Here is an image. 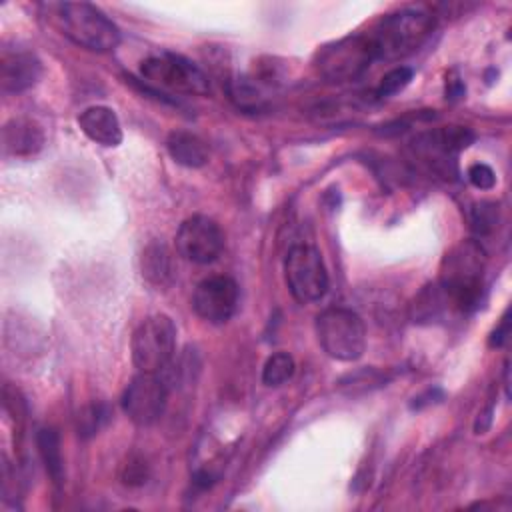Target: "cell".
I'll use <instances>...</instances> for the list:
<instances>
[{
	"instance_id": "obj_1",
	"label": "cell",
	"mask_w": 512,
	"mask_h": 512,
	"mask_svg": "<svg viewBox=\"0 0 512 512\" xmlns=\"http://www.w3.org/2000/svg\"><path fill=\"white\" fill-rule=\"evenodd\" d=\"M484 270L486 252L478 240H462L442 258L438 284L458 314H468L480 306Z\"/></svg>"
},
{
	"instance_id": "obj_2",
	"label": "cell",
	"mask_w": 512,
	"mask_h": 512,
	"mask_svg": "<svg viewBox=\"0 0 512 512\" xmlns=\"http://www.w3.org/2000/svg\"><path fill=\"white\" fill-rule=\"evenodd\" d=\"M436 28V16L422 6H408L380 20L368 34L376 60L396 62L418 52Z\"/></svg>"
},
{
	"instance_id": "obj_3",
	"label": "cell",
	"mask_w": 512,
	"mask_h": 512,
	"mask_svg": "<svg viewBox=\"0 0 512 512\" xmlns=\"http://www.w3.org/2000/svg\"><path fill=\"white\" fill-rule=\"evenodd\" d=\"M60 32L74 44L92 52H110L120 44L118 26L94 4L58 2L48 6Z\"/></svg>"
},
{
	"instance_id": "obj_4",
	"label": "cell",
	"mask_w": 512,
	"mask_h": 512,
	"mask_svg": "<svg viewBox=\"0 0 512 512\" xmlns=\"http://www.w3.org/2000/svg\"><path fill=\"white\" fill-rule=\"evenodd\" d=\"M316 338L322 350L340 362H354L366 350L364 320L342 306L326 308L316 316Z\"/></svg>"
},
{
	"instance_id": "obj_5",
	"label": "cell",
	"mask_w": 512,
	"mask_h": 512,
	"mask_svg": "<svg viewBox=\"0 0 512 512\" xmlns=\"http://www.w3.org/2000/svg\"><path fill=\"white\" fill-rule=\"evenodd\" d=\"M132 362L138 372L160 374L176 352V326L170 316L154 314L138 324L132 334Z\"/></svg>"
},
{
	"instance_id": "obj_6",
	"label": "cell",
	"mask_w": 512,
	"mask_h": 512,
	"mask_svg": "<svg viewBox=\"0 0 512 512\" xmlns=\"http://www.w3.org/2000/svg\"><path fill=\"white\" fill-rule=\"evenodd\" d=\"M140 74L156 88H164L176 94L202 96L210 92L208 76L188 58L172 52H160L142 62Z\"/></svg>"
},
{
	"instance_id": "obj_7",
	"label": "cell",
	"mask_w": 512,
	"mask_h": 512,
	"mask_svg": "<svg viewBox=\"0 0 512 512\" xmlns=\"http://www.w3.org/2000/svg\"><path fill=\"white\" fill-rule=\"evenodd\" d=\"M284 280L298 302L320 300L328 292V272L322 254L308 244L292 246L284 258Z\"/></svg>"
},
{
	"instance_id": "obj_8",
	"label": "cell",
	"mask_w": 512,
	"mask_h": 512,
	"mask_svg": "<svg viewBox=\"0 0 512 512\" xmlns=\"http://www.w3.org/2000/svg\"><path fill=\"white\" fill-rule=\"evenodd\" d=\"M376 60L368 34L340 38L318 52L316 66L320 74L332 82L356 80Z\"/></svg>"
},
{
	"instance_id": "obj_9",
	"label": "cell",
	"mask_w": 512,
	"mask_h": 512,
	"mask_svg": "<svg viewBox=\"0 0 512 512\" xmlns=\"http://www.w3.org/2000/svg\"><path fill=\"white\" fill-rule=\"evenodd\" d=\"M168 384L160 374L138 372L122 394V410L136 426L154 424L166 408Z\"/></svg>"
},
{
	"instance_id": "obj_10",
	"label": "cell",
	"mask_w": 512,
	"mask_h": 512,
	"mask_svg": "<svg viewBox=\"0 0 512 512\" xmlns=\"http://www.w3.org/2000/svg\"><path fill=\"white\" fill-rule=\"evenodd\" d=\"M224 248L220 226L202 214L186 218L176 232V250L182 258L194 264L214 262Z\"/></svg>"
},
{
	"instance_id": "obj_11",
	"label": "cell",
	"mask_w": 512,
	"mask_h": 512,
	"mask_svg": "<svg viewBox=\"0 0 512 512\" xmlns=\"http://www.w3.org/2000/svg\"><path fill=\"white\" fill-rule=\"evenodd\" d=\"M238 306V284L230 276L204 278L192 296L194 312L210 322L224 324L232 318Z\"/></svg>"
},
{
	"instance_id": "obj_12",
	"label": "cell",
	"mask_w": 512,
	"mask_h": 512,
	"mask_svg": "<svg viewBox=\"0 0 512 512\" xmlns=\"http://www.w3.org/2000/svg\"><path fill=\"white\" fill-rule=\"evenodd\" d=\"M474 140V134L464 126H444L432 132H424L414 138L412 148L416 156L434 166L436 170L446 168L448 162L454 164V156L468 148Z\"/></svg>"
},
{
	"instance_id": "obj_13",
	"label": "cell",
	"mask_w": 512,
	"mask_h": 512,
	"mask_svg": "<svg viewBox=\"0 0 512 512\" xmlns=\"http://www.w3.org/2000/svg\"><path fill=\"white\" fill-rule=\"evenodd\" d=\"M42 76V62L34 52L16 50L4 52L0 60V90L18 94L32 88Z\"/></svg>"
},
{
	"instance_id": "obj_14",
	"label": "cell",
	"mask_w": 512,
	"mask_h": 512,
	"mask_svg": "<svg viewBox=\"0 0 512 512\" xmlns=\"http://www.w3.org/2000/svg\"><path fill=\"white\" fill-rule=\"evenodd\" d=\"M44 132L32 118H12L2 128V150L6 156L28 158L42 150Z\"/></svg>"
},
{
	"instance_id": "obj_15",
	"label": "cell",
	"mask_w": 512,
	"mask_h": 512,
	"mask_svg": "<svg viewBox=\"0 0 512 512\" xmlns=\"http://www.w3.org/2000/svg\"><path fill=\"white\" fill-rule=\"evenodd\" d=\"M80 130L100 146H118L122 142V126L116 112L108 106H90L78 116Z\"/></svg>"
},
{
	"instance_id": "obj_16",
	"label": "cell",
	"mask_w": 512,
	"mask_h": 512,
	"mask_svg": "<svg viewBox=\"0 0 512 512\" xmlns=\"http://www.w3.org/2000/svg\"><path fill=\"white\" fill-rule=\"evenodd\" d=\"M450 314H458L456 308L452 306L450 298L446 292L440 288V284H430L426 286L412 302L410 306V316L418 324H432L440 322Z\"/></svg>"
},
{
	"instance_id": "obj_17",
	"label": "cell",
	"mask_w": 512,
	"mask_h": 512,
	"mask_svg": "<svg viewBox=\"0 0 512 512\" xmlns=\"http://www.w3.org/2000/svg\"><path fill=\"white\" fill-rule=\"evenodd\" d=\"M142 276L156 288H166L174 282V258L166 244L150 242L140 260Z\"/></svg>"
},
{
	"instance_id": "obj_18",
	"label": "cell",
	"mask_w": 512,
	"mask_h": 512,
	"mask_svg": "<svg viewBox=\"0 0 512 512\" xmlns=\"http://www.w3.org/2000/svg\"><path fill=\"white\" fill-rule=\"evenodd\" d=\"M166 150L170 158L186 168H202L208 162L206 142L186 130H176L166 140Z\"/></svg>"
},
{
	"instance_id": "obj_19",
	"label": "cell",
	"mask_w": 512,
	"mask_h": 512,
	"mask_svg": "<svg viewBox=\"0 0 512 512\" xmlns=\"http://www.w3.org/2000/svg\"><path fill=\"white\" fill-rule=\"evenodd\" d=\"M36 446L40 452V458L46 466L48 476L52 482L58 486L64 480V460H62V450H60V436L54 428H42L36 434Z\"/></svg>"
},
{
	"instance_id": "obj_20",
	"label": "cell",
	"mask_w": 512,
	"mask_h": 512,
	"mask_svg": "<svg viewBox=\"0 0 512 512\" xmlns=\"http://www.w3.org/2000/svg\"><path fill=\"white\" fill-rule=\"evenodd\" d=\"M294 358L288 352H276L272 354L262 368V382L266 386H282L284 382H288L294 376Z\"/></svg>"
},
{
	"instance_id": "obj_21",
	"label": "cell",
	"mask_w": 512,
	"mask_h": 512,
	"mask_svg": "<svg viewBox=\"0 0 512 512\" xmlns=\"http://www.w3.org/2000/svg\"><path fill=\"white\" fill-rule=\"evenodd\" d=\"M412 74H414V72H412V68H408V66H396V68L388 70V72L382 76V80H380V84H378V88H376V96L388 98V96L398 94L400 90H404V88L410 84Z\"/></svg>"
},
{
	"instance_id": "obj_22",
	"label": "cell",
	"mask_w": 512,
	"mask_h": 512,
	"mask_svg": "<svg viewBox=\"0 0 512 512\" xmlns=\"http://www.w3.org/2000/svg\"><path fill=\"white\" fill-rule=\"evenodd\" d=\"M108 418V408L104 404H90L86 406L80 414H78V434L88 438V436H94L102 424L106 422Z\"/></svg>"
},
{
	"instance_id": "obj_23",
	"label": "cell",
	"mask_w": 512,
	"mask_h": 512,
	"mask_svg": "<svg viewBox=\"0 0 512 512\" xmlns=\"http://www.w3.org/2000/svg\"><path fill=\"white\" fill-rule=\"evenodd\" d=\"M498 220V206L494 202H478L472 208V228L478 234H488L494 230Z\"/></svg>"
},
{
	"instance_id": "obj_24",
	"label": "cell",
	"mask_w": 512,
	"mask_h": 512,
	"mask_svg": "<svg viewBox=\"0 0 512 512\" xmlns=\"http://www.w3.org/2000/svg\"><path fill=\"white\" fill-rule=\"evenodd\" d=\"M466 176H468L470 184H472L474 188H478V190H490V188H494V184H496V174H494V170H492L488 164H482V162L472 164V166L468 168Z\"/></svg>"
},
{
	"instance_id": "obj_25",
	"label": "cell",
	"mask_w": 512,
	"mask_h": 512,
	"mask_svg": "<svg viewBox=\"0 0 512 512\" xmlns=\"http://www.w3.org/2000/svg\"><path fill=\"white\" fill-rule=\"evenodd\" d=\"M124 482H126V484H130V486H138V484H144V482H146V464H144L142 460L126 464Z\"/></svg>"
},
{
	"instance_id": "obj_26",
	"label": "cell",
	"mask_w": 512,
	"mask_h": 512,
	"mask_svg": "<svg viewBox=\"0 0 512 512\" xmlns=\"http://www.w3.org/2000/svg\"><path fill=\"white\" fill-rule=\"evenodd\" d=\"M508 336H510V320H508V312H506V314L502 316L500 324L496 326V330L490 334V346H492V348L502 346V344L508 340Z\"/></svg>"
},
{
	"instance_id": "obj_27",
	"label": "cell",
	"mask_w": 512,
	"mask_h": 512,
	"mask_svg": "<svg viewBox=\"0 0 512 512\" xmlns=\"http://www.w3.org/2000/svg\"><path fill=\"white\" fill-rule=\"evenodd\" d=\"M462 94H464V84L460 82V78H450V80L446 82V98L456 100V98H460Z\"/></svg>"
}]
</instances>
